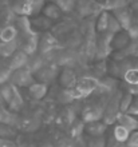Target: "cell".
Here are the masks:
<instances>
[{
	"instance_id": "6da1fadb",
	"label": "cell",
	"mask_w": 138,
	"mask_h": 147,
	"mask_svg": "<svg viewBox=\"0 0 138 147\" xmlns=\"http://www.w3.org/2000/svg\"><path fill=\"white\" fill-rule=\"evenodd\" d=\"M44 5H46V1L43 0H19L12 4L11 11L22 18L34 19L40 15Z\"/></svg>"
},
{
	"instance_id": "7a4b0ae2",
	"label": "cell",
	"mask_w": 138,
	"mask_h": 147,
	"mask_svg": "<svg viewBox=\"0 0 138 147\" xmlns=\"http://www.w3.org/2000/svg\"><path fill=\"white\" fill-rule=\"evenodd\" d=\"M97 88H98V80L91 76H84L77 82L74 88L69 90V92L71 95V99H77V98L88 96Z\"/></svg>"
},
{
	"instance_id": "3957f363",
	"label": "cell",
	"mask_w": 138,
	"mask_h": 147,
	"mask_svg": "<svg viewBox=\"0 0 138 147\" xmlns=\"http://www.w3.org/2000/svg\"><path fill=\"white\" fill-rule=\"evenodd\" d=\"M35 78L34 74L28 70V67H24V68H20V70L12 71L11 74V79H10V83L14 84L16 88H23V87H30L35 83Z\"/></svg>"
},
{
	"instance_id": "277c9868",
	"label": "cell",
	"mask_w": 138,
	"mask_h": 147,
	"mask_svg": "<svg viewBox=\"0 0 138 147\" xmlns=\"http://www.w3.org/2000/svg\"><path fill=\"white\" fill-rule=\"evenodd\" d=\"M119 98H121V94L114 95V96L109 100L107 105L105 106L102 122H105L107 126H110V124H113V123H117V119H118V116L121 115V112H119Z\"/></svg>"
},
{
	"instance_id": "5b68a950",
	"label": "cell",
	"mask_w": 138,
	"mask_h": 147,
	"mask_svg": "<svg viewBox=\"0 0 138 147\" xmlns=\"http://www.w3.org/2000/svg\"><path fill=\"white\" fill-rule=\"evenodd\" d=\"M111 15L117 19V22L122 28V31H127L134 24V22H133V12L130 9V5L126 8H122V9H118V11L111 12Z\"/></svg>"
},
{
	"instance_id": "8992f818",
	"label": "cell",
	"mask_w": 138,
	"mask_h": 147,
	"mask_svg": "<svg viewBox=\"0 0 138 147\" xmlns=\"http://www.w3.org/2000/svg\"><path fill=\"white\" fill-rule=\"evenodd\" d=\"M103 110L105 107H99V106H87L82 111V122L87 124V123H92V122L102 120Z\"/></svg>"
},
{
	"instance_id": "52a82bcc",
	"label": "cell",
	"mask_w": 138,
	"mask_h": 147,
	"mask_svg": "<svg viewBox=\"0 0 138 147\" xmlns=\"http://www.w3.org/2000/svg\"><path fill=\"white\" fill-rule=\"evenodd\" d=\"M28 62H30V56H28L27 54H24L23 51L18 50L15 54L10 58L8 67H10V70L11 71H16V70H20V68L27 67Z\"/></svg>"
},
{
	"instance_id": "ba28073f",
	"label": "cell",
	"mask_w": 138,
	"mask_h": 147,
	"mask_svg": "<svg viewBox=\"0 0 138 147\" xmlns=\"http://www.w3.org/2000/svg\"><path fill=\"white\" fill-rule=\"evenodd\" d=\"M84 131L90 138H101V136L106 135L107 131V124L98 120V122H92V123H87L84 124Z\"/></svg>"
},
{
	"instance_id": "9c48e42d",
	"label": "cell",
	"mask_w": 138,
	"mask_h": 147,
	"mask_svg": "<svg viewBox=\"0 0 138 147\" xmlns=\"http://www.w3.org/2000/svg\"><path fill=\"white\" fill-rule=\"evenodd\" d=\"M130 42H131V39H130V36H129V34H127L126 31H121L111 38L110 47H111V50L122 51L130 44Z\"/></svg>"
},
{
	"instance_id": "30bf717a",
	"label": "cell",
	"mask_w": 138,
	"mask_h": 147,
	"mask_svg": "<svg viewBox=\"0 0 138 147\" xmlns=\"http://www.w3.org/2000/svg\"><path fill=\"white\" fill-rule=\"evenodd\" d=\"M58 46V42L55 36L50 32H46V34H43L42 38H39V47L38 50L42 52V54H47V52H50Z\"/></svg>"
},
{
	"instance_id": "8fae6325",
	"label": "cell",
	"mask_w": 138,
	"mask_h": 147,
	"mask_svg": "<svg viewBox=\"0 0 138 147\" xmlns=\"http://www.w3.org/2000/svg\"><path fill=\"white\" fill-rule=\"evenodd\" d=\"M59 82H61V84L65 87V90L74 88L78 82L75 71H73L71 68H65V70L61 72V75H59Z\"/></svg>"
},
{
	"instance_id": "7c38bea8",
	"label": "cell",
	"mask_w": 138,
	"mask_h": 147,
	"mask_svg": "<svg viewBox=\"0 0 138 147\" xmlns=\"http://www.w3.org/2000/svg\"><path fill=\"white\" fill-rule=\"evenodd\" d=\"M98 5H99L101 11H106L111 13L114 11L129 7L130 3L126 1V0H107V1H98Z\"/></svg>"
},
{
	"instance_id": "4fadbf2b",
	"label": "cell",
	"mask_w": 138,
	"mask_h": 147,
	"mask_svg": "<svg viewBox=\"0 0 138 147\" xmlns=\"http://www.w3.org/2000/svg\"><path fill=\"white\" fill-rule=\"evenodd\" d=\"M18 36H19V31L14 24H7L3 28H0V42L1 43L16 42Z\"/></svg>"
},
{
	"instance_id": "5bb4252c",
	"label": "cell",
	"mask_w": 138,
	"mask_h": 147,
	"mask_svg": "<svg viewBox=\"0 0 138 147\" xmlns=\"http://www.w3.org/2000/svg\"><path fill=\"white\" fill-rule=\"evenodd\" d=\"M117 123L123 126L130 132L138 131V118L130 115V114H121L118 116V119H117Z\"/></svg>"
},
{
	"instance_id": "9a60e30c",
	"label": "cell",
	"mask_w": 138,
	"mask_h": 147,
	"mask_svg": "<svg viewBox=\"0 0 138 147\" xmlns=\"http://www.w3.org/2000/svg\"><path fill=\"white\" fill-rule=\"evenodd\" d=\"M47 92H48V84H44V83L35 82L34 84L28 87V94L36 100L43 99L47 95Z\"/></svg>"
},
{
	"instance_id": "2e32d148",
	"label": "cell",
	"mask_w": 138,
	"mask_h": 147,
	"mask_svg": "<svg viewBox=\"0 0 138 147\" xmlns=\"http://www.w3.org/2000/svg\"><path fill=\"white\" fill-rule=\"evenodd\" d=\"M130 134L131 132L129 131V130H126L123 126H121V124H118V123H115L114 126H113V130H111V136H113L117 142L123 143V144H126V142L129 140V138H130Z\"/></svg>"
},
{
	"instance_id": "e0dca14e",
	"label": "cell",
	"mask_w": 138,
	"mask_h": 147,
	"mask_svg": "<svg viewBox=\"0 0 138 147\" xmlns=\"http://www.w3.org/2000/svg\"><path fill=\"white\" fill-rule=\"evenodd\" d=\"M18 115L15 112H12L11 110H8L7 107L4 109H0V123L1 124H7V126H11V127H15L18 126Z\"/></svg>"
},
{
	"instance_id": "ac0fdd59",
	"label": "cell",
	"mask_w": 138,
	"mask_h": 147,
	"mask_svg": "<svg viewBox=\"0 0 138 147\" xmlns=\"http://www.w3.org/2000/svg\"><path fill=\"white\" fill-rule=\"evenodd\" d=\"M42 13L44 18H47V19L51 20V22L61 19V16H62V12H61V9H59V7L56 5V3H46Z\"/></svg>"
},
{
	"instance_id": "d6986e66",
	"label": "cell",
	"mask_w": 138,
	"mask_h": 147,
	"mask_svg": "<svg viewBox=\"0 0 138 147\" xmlns=\"http://www.w3.org/2000/svg\"><path fill=\"white\" fill-rule=\"evenodd\" d=\"M51 20H48L44 16H38V18H34L31 20V26L34 28V31L38 34V32H44L46 34L47 30L51 27Z\"/></svg>"
},
{
	"instance_id": "ffe728a7",
	"label": "cell",
	"mask_w": 138,
	"mask_h": 147,
	"mask_svg": "<svg viewBox=\"0 0 138 147\" xmlns=\"http://www.w3.org/2000/svg\"><path fill=\"white\" fill-rule=\"evenodd\" d=\"M109 20H110V12L106 11H101L98 18H97V23H95V30L98 34H106L109 27Z\"/></svg>"
},
{
	"instance_id": "44dd1931",
	"label": "cell",
	"mask_w": 138,
	"mask_h": 147,
	"mask_svg": "<svg viewBox=\"0 0 138 147\" xmlns=\"http://www.w3.org/2000/svg\"><path fill=\"white\" fill-rule=\"evenodd\" d=\"M94 8H98L101 9L99 5H98V1L97 3H92V1H79L77 3V7H75V11L79 12L81 16H88L94 13Z\"/></svg>"
},
{
	"instance_id": "7402d4cb",
	"label": "cell",
	"mask_w": 138,
	"mask_h": 147,
	"mask_svg": "<svg viewBox=\"0 0 138 147\" xmlns=\"http://www.w3.org/2000/svg\"><path fill=\"white\" fill-rule=\"evenodd\" d=\"M24 105V100H23V96H22V94H20L19 88L15 90V94H14V96H12V99L10 100V103L7 105V109L11 110L12 112H19L20 110H22V107H23Z\"/></svg>"
},
{
	"instance_id": "603a6c76",
	"label": "cell",
	"mask_w": 138,
	"mask_h": 147,
	"mask_svg": "<svg viewBox=\"0 0 138 147\" xmlns=\"http://www.w3.org/2000/svg\"><path fill=\"white\" fill-rule=\"evenodd\" d=\"M18 50H19L18 42H11V43L0 42V56H1V58H4V59L11 58Z\"/></svg>"
},
{
	"instance_id": "cb8c5ba5",
	"label": "cell",
	"mask_w": 138,
	"mask_h": 147,
	"mask_svg": "<svg viewBox=\"0 0 138 147\" xmlns=\"http://www.w3.org/2000/svg\"><path fill=\"white\" fill-rule=\"evenodd\" d=\"M133 99H134V95L131 92L121 94V98H119V112L121 114H126L129 111L131 103H133Z\"/></svg>"
},
{
	"instance_id": "d4e9b609",
	"label": "cell",
	"mask_w": 138,
	"mask_h": 147,
	"mask_svg": "<svg viewBox=\"0 0 138 147\" xmlns=\"http://www.w3.org/2000/svg\"><path fill=\"white\" fill-rule=\"evenodd\" d=\"M55 3L61 9L62 15L63 13H71V12L75 11V7H77V1H74V0H58Z\"/></svg>"
},
{
	"instance_id": "484cf974",
	"label": "cell",
	"mask_w": 138,
	"mask_h": 147,
	"mask_svg": "<svg viewBox=\"0 0 138 147\" xmlns=\"http://www.w3.org/2000/svg\"><path fill=\"white\" fill-rule=\"evenodd\" d=\"M16 135H18V131H16L15 127H11V126H7V124L0 123V138H3V139H14L15 140Z\"/></svg>"
},
{
	"instance_id": "4316f807",
	"label": "cell",
	"mask_w": 138,
	"mask_h": 147,
	"mask_svg": "<svg viewBox=\"0 0 138 147\" xmlns=\"http://www.w3.org/2000/svg\"><path fill=\"white\" fill-rule=\"evenodd\" d=\"M122 31V28H121V26H119V23L117 22V19H115L114 16L110 13V20H109V27H107V31H106V34H109V35L114 36L115 34H118V32Z\"/></svg>"
},
{
	"instance_id": "83f0119b",
	"label": "cell",
	"mask_w": 138,
	"mask_h": 147,
	"mask_svg": "<svg viewBox=\"0 0 138 147\" xmlns=\"http://www.w3.org/2000/svg\"><path fill=\"white\" fill-rule=\"evenodd\" d=\"M125 80L130 86L138 84V68H129L125 72Z\"/></svg>"
},
{
	"instance_id": "f1b7e54d",
	"label": "cell",
	"mask_w": 138,
	"mask_h": 147,
	"mask_svg": "<svg viewBox=\"0 0 138 147\" xmlns=\"http://www.w3.org/2000/svg\"><path fill=\"white\" fill-rule=\"evenodd\" d=\"M11 74H12V71L10 70L8 64L7 66H0V86L5 84V83H10Z\"/></svg>"
},
{
	"instance_id": "f546056e",
	"label": "cell",
	"mask_w": 138,
	"mask_h": 147,
	"mask_svg": "<svg viewBox=\"0 0 138 147\" xmlns=\"http://www.w3.org/2000/svg\"><path fill=\"white\" fill-rule=\"evenodd\" d=\"M87 147H106V138L101 136V138H88Z\"/></svg>"
},
{
	"instance_id": "4dcf8cb0",
	"label": "cell",
	"mask_w": 138,
	"mask_h": 147,
	"mask_svg": "<svg viewBox=\"0 0 138 147\" xmlns=\"http://www.w3.org/2000/svg\"><path fill=\"white\" fill-rule=\"evenodd\" d=\"M126 147H138V131L130 134V138L126 142Z\"/></svg>"
},
{
	"instance_id": "1f68e13d",
	"label": "cell",
	"mask_w": 138,
	"mask_h": 147,
	"mask_svg": "<svg viewBox=\"0 0 138 147\" xmlns=\"http://www.w3.org/2000/svg\"><path fill=\"white\" fill-rule=\"evenodd\" d=\"M126 114H130V115L138 118V96H134V99H133V103H131L130 109H129V111H127Z\"/></svg>"
},
{
	"instance_id": "d6a6232c",
	"label": "cell",
	"mask_w": 138,
	"mask_h": 147,
	"mask_svg": "<svg viewBox=\"0 0 138 147\" xmlns=\"http://www.w3.org/2000/svg\"><path fill=\"white\" fill-rule=\"evenodd\" d=\"M106 147H126V144L119 143V142H117L113 136H110L109 139H106Z\"/></svg>"
},
{
	"instance_id": "836d02e7",
	"label": "cell",
	"mask_w": 138,
	"mask_h": 147,
	"mask_svg": "<svg viewBox=\"0 0 138 147\" xmlns=\"http://www.w3.org/2000/svg\"><path fill=\"white\" fill-rule=\"evenodd\" d=\"M0 147H18L14 139H3L0 138Z\"/></svg>"
},
{
	"instance_id": "e575fe53",
	"label": "cell",
	"mask_w": 138,
	"mask_h": 147,
	"mask_svg": "<svg viewBox=\"0 0 138 147\" xmlns=\"http://www.w3.org/2000/svg\"><path fill=\"white\" fill-rule=\"evenodd\" d=\"M5 107V102H4L3 96H1V94H0V109H4Z\"/></svg>"
},
{
	"instance_id": "d590c367",
	"label": "cell",
	"mask_w": 138,
	"mask_h": 147,
	"mask_svg": "<svg viewBox=\"0 0 138 147\" xmlns=\"http://www.w3.org/2000/svg\"><path fill=\"white\" fill-rule=\"evenodd\" d=\"M40 147H54V146H52L51 143H44V144H42Z\"/></svg>"
}]
</instances>
